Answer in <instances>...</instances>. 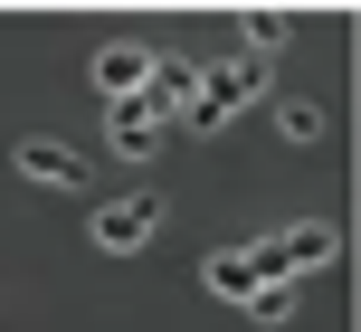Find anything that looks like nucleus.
<instances>
[{"label":"nucleus","instance_id":"f257e3e1","mask_svg":"<svg viewBox=\"0 0 361 332\" xmlns=\"http://www.w3.org/2000/svg\"><path fill=\"white\" fill-rule=\"evenodd\" d=\"M333 257H343V228L333 219H295V228H276V238L247 247L257 285H295V276H314V266H333Z\"/></svg>","mask_w":361,"mask_h":332},{"label":"nucleus","instance_id":"f03ea898","mask_svg":"<svg viewBox=\"0 0 361 332\" xmlns=\"http://www.w3.org/2000/svg\"><path fill=\"white\" fill-rule=\"evenodd\" d=\"M267 95V57H228V67H200V95H190V114L180 124L209 143V133H228V114L238 105H257Z\"/></svg>","mask_w":361,"mask_h":332},{"label":"nucleus","instance_id":"7ed1b4c3","mask_svg":"<svg viewBox=\"0 0 361 332\" xmlns=\"http://www.w3.org/2000/svg\"><path fill=\"white\" fill-rule=\"evenodd\" d=\"M190 95H200V67H190V57H152V76H143V95H133V105H143L152 124H180V114H190Z\"/></svg>","mask_w":361,"mask_h":332},{"label":"nucleus","instance_id":"20e7f679","mask_svg":"<svg viewBox=\"0 0 361 332\" xmlns=\"http://www.w3.org/2000/svg\"><path fill=\"white\" fill-rule=\"evenodd\" d=\"M152 228H162V200H152V190H133V200H105V209H95V247H114V257H124V247H143Z\"/></svg>","mask_w":361,"mask_h":332},{"label":"nucleus","instance_id":"39448f33","mask_svg":"<svg viewBox=\"0 0 361 332\" xmlns=\"http://www.w3.org/2000/svg\"><path fill=\"white\" fill-rule=\"evenodd\" d=\"M162 133H171V124H152L143 105H105V143L124 152V162H152V152H162Z\"/></svg>","mask_w":361,"mask_h":332},{"label":"nucleus","instance_id":"423d86ee","mask_svg":"<svg viewBox=\"0 0 361 332\" xmlns=\"http://www.w3.org/2000/svg\"><path fill=\"white\" fill-rule=\"evenodd\" d=\"M143 76H152L143 48H124V38H114V48H95V86H105L114 105H133V95H143Z\"/></svg>","mask_w":361,"mask_h":332},{"label":"nucleus","instance_id":"0eeeda50","mask_svg":"<svg viewBox=\"0 0 361 332\" xmlns=\"http://www.w3.org/2000/svg\"><path fill=\"white\" fill-rule=\"evenodd\" d=\"M19 171H29L38 190H76V181H86V162H76L67 143H19Z\"/></svg>","mask_w":361,"mask_h":332},{"label":"nucleus","instance_id":"6e6552de","mask_svg":"<svg viewBox=\"0 0 361 332\" xmlns=\"http://www.w3.org/2000/svg\"><path fill=\"white\" fill-rule=\"evenodd\" d=\"M209 295H228V304H247V295H257V266H247V247H219V257H209Z\"/></svg>","mask_w":361,"mask_h":332},{"label":"nucleus","instance_id":"1a4fd4ad","mask_svg":"<svg viewBox=\"0 0 361 332\" xmlns=\"http://www.w3.org/2000/svg\"><path fill=\"white\" fill-rule=\"evenodd\" d=\"M276 133H286V143H324V105H276Z\"/></svg>","mask_w":361,"mask_h":332},{"label":"nucleus","instance_id":"9d476101","mask_svg":"<svg viewBox=\"0 0 361 332\" xmlns=\"http://www.w3.org/2000/svg\"><path fill=\"white\" fill-rule=\"evenodd\" d=\"M247 314H257V323H295V285H257Z\"/></svg>","mask_w":361,"mask_h":332}]
</instances>
